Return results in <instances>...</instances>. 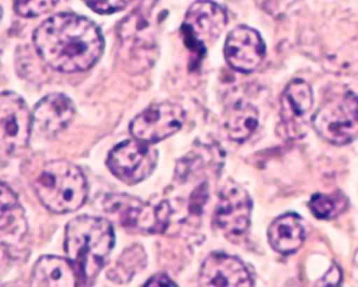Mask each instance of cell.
Returning <instances> with one entry per match:
<instances>
[{
	"instance_id": "4",
	"label": "cell",
	"mask_w": 358,
	"mask_h": 287,
	"mask_svg": "<svg viewBox=\"0 0 358 287\" xmlns=\"http://www.w3.org/2000/svg\"><path fill=\"white\" fill-rule=\"evenodd\" d=\"M312 125L328 144H351L358 138V96L348 92L324 102L313 115Z\"/></svg>"
},
{
	"instance_id": "22",
	"label": "cell",
	"mask_w": 358,
	"mask_h": 287,
	"mask_svg": "<svg viewBox=\"0 0 358 287\" xmlns=\"http://www.w3.org/2000/svg\"><path fill=\"white\" fill-rule=\"evenodd\" d=\"M85 4L99 14H113L121 11L131 0H85Z\"/></svg>"
},
{
	"instance_id": "21",
	"label": "cell",
	"mask_w": 358,
	"mask_h": 287,
	"mask_svg": "<svg viewBox=\"0 0 358 287\" xmlns=\"http://www.w3.org/2000/svg\"><path fill=\"white\" fill-rule=\"evenodd\" d=\"M59 0H14V9L22 18H38L53 10Z\"/></svg>"
},
{
	"instance_id": "7",
	"label": "cell",
	"mask_w": 358,
	"mask_h": 287,
	"mask_svg": "<svg viewBox=\"0 0 358 287\" xmlns=\"http://www.w3.org/2000/svg\"><path fill=\"white\" fill-rule=\"evenodd\" d=\"M33 129L32 115L24 100L13 92L0 97V141L8 155L24 152Z\"/></svg>"
},
{
	"instance_id": "9",
	"label": "cell",
	"mask_w": 358,
	"mask_h": 287,
	"mask_svg": "<svg viewBox=\"0 0 358 287\" xmlns=\"http://www.w3.org/2000/svg\"><path fill=\"white\" fill-rule=\"evenodd\" d=\"M252 201L248 192L234 181L224 186L220 192L215 222L226 237H241L250 226Z\"/></svg>"
},
{
	"instance_id": "5",
	"label": "cell",
	"mask_w": 358,
	"mask_h": 287,
	"mask_svg": "<svg viewBox=\"0 0 358 287\" xmlns=\"http://www.w3.org/2000/svg\"><path fill=\"white\" fill-rule=\"evenodd\" d=\"M103 204L106 213L123 227L146 234L164 230L171 213L169 203L152 206L141 199L125 194L110 195Z\"/></svg>"
},
{
	"instance_id": "19",
	"label": "cell",
	"mask_w": 358,
	"mask_h": 287,
	"mask_svg": "<svg viewBox=\"0 0 358 287\" xmlns=\"http://www.w3.org/2000/svg\"><path fill=\"white\" fill-rule=\"evenodd\" d=\"M146 253L140 245L127 248L117 262L115 267L108 272V276L117 283H127L135 274L145 267Z\"/></svg>"
},
{
	"instance_id": "11",
	"label": "cell",
	"mask_w": 358,
	"mask_h": 287,
	"mask_svg": "<svg viewBox=\"0 0 358 287\" xmlns=\"http://www.w3.org/2000/svg\"><path fill=\"white\" fill-rule=\"evenodd\" d=\"M227 24V15L223 8L209 0H198L188 9L183 29L200 49L213 43Z\"/></svg>"
},
{
	"instance_id": "1",
	"label": "cell",
	"mask_w": 358,
	"mask_h": 287,
	"mask_svg": "<svg viewBox=\"0 0 358 287\" xmlns=\"http://www.w3.org/2000/svg\"><path fill=\"white\" fill-rule=\"evenodd\" d=\"M33 41L41 59L62 73L89 70L104 49L99 28L87 18L72 13L48 18L35 31Z\"/></svg>"
},
{
	"instance_id": "15",
	"label": "cell",
	"mask_w": 358,
	"mask_h": 287,
	"mask_svg": "<svg viewBox=\"0 0 358 287\" xmlns=\"http://www.w3.org/2000/svg\"><path fill=\"white\" fill-rule=\"evenodd\" d=\"M78 272L70 259L57 255L41 257L33 268L32 286H76Z\"/></svg>"
},
{
	"instance_id": "3",
	"label": "cell",
	"mask_w": 358,
	"mask_h": 287,
	"mask_svg": "<svg viewBox=\"0 0 358 287\" xmlns=\"http://www.w3.org/2000/svg\"><path fill=\"white\" fill-rule=\"evenodd\" d=\"M32 183L41 202L56 214L77 211L89 196L85 174L66 160L45 163L35 174Z\"/></svg>"
},
{
	"instance_id": "14",
	"label": "cell",
	"mask_w": 358,
	"mask_h": 287,
	"mask_svg": "<svg viewBox=\"0 0 358 287\" xmlns=\"http://www.w3.org/2000/svg\"><path fill=\"white\" fill-rule=\"evenodd\" d=\"M0 239L3 245L15 246L20 244L27 232L28 222L24 207L20 204L15 192L6 183L1 184L0 198Z\"/></svg>"
},
{
	"instance_id": "23",
	"label": "cell",
	"mask_w": 358,
	"mask_h": 287,
	"mask_svg": "<svg viewBox=\"0 0 358 287\" xmlns=\"http://www.w3.org/2000/svg\"><path fill=\"white\" fill-rule=\"evenodd\" d=\"M341 281V272L338 266L333 265L328 272L322 276V280L317 282L318 285H329V286H335L338 285Z\"/></svg>"
},
{
	"instance_id": "17",
	"label": "cell",
	"mask_w": 358,
	"mask_h": 287,
	"mask_svg": "<svg viewBox=\"0 0 358 287\" xmlns=\"http://www.w3.org/2000/svg\"><path fill=\"white\" fill-rule=\"evenodd\" d=\"M313 106V91L311 85L303 79L291 81L282 94L280 115L287 127L295 125L311 110Z\"/></svg>"
},
{
	"instance_id": "12",
	"label": "cell",
	"mask_w": 358,
	"mask_h": 287,
	"mask_svg": "<svg viewBox=\"0 0 358 287\" xmlns=\"http://www.w3.org/2000/svg\"><path fill=\"white\" fill-rule=\"evenodd\" d=\"M199 282L203 286H253L255 281L238 258L225 253H210L201 266Z\"/></svg>"
},
{
	"instance_id": "18",
	"label": "cell",
	"mask_w": 358,
	"mask_h": 287,
	"mask_svg": "<svg viewBox=\"0 0 358 287\" xmlns=\"http://www.w3.org/2000/svg\"><path fill=\"white\" fill-rule=\"evenodd\" d=\"M259 122L257 108L244 100L232 104L224 114V127L230 139L244 142L255 133Z\"/></svg>"
},
{
	"instance_id": "8",
	"label": "cell",
	"mask_w": 358,
	"mask_h": 287,
	"mask_svg": "<svg viewBox=\"0 0 358 287\" xmlns=\"http://www.w3.org/2000/svg\"><path fill=\"white\" fill-rule=\"evenodd\" d=\"M185 112L173 102H159L148 106L131 120L129 132L148 144H158L177 133L183 127Z\"/></svg>"
},
{
	"instance_id": "10",
	"label": "cell",
	"mask_w": 358,
	"mask_h": 287,
	"mask_svg": "<svg viewBox=\"0 0 358 287\" xmlns=\"http://www.w3.org/2000/svg\"><path fill=\"white\" fill-rule=\"evenodd\" d=\"M224 53L234 70L247 74L261 66L265 59L266 47L257 31L248 27H238L228 34Z\"/></svg>"
},
{
	"instance_id": "20",
	"label": "cell",
	"mask_w": 358,
	"mask_h": 287,
	"mask_svg": "<svg viewBox=\"0 0 358 287\" xmlns=\"http://www.w3.org/2000/svg\"><path fill=\"white\" fill-rule=\"evenodd\" d=\"M308 206L317 219L331 220L338 217L348 209L349 199L339 190L329 194L317 192L311 197Z\"/></svg>"
},
{
	"instance_id": "2",
	"label": "cell",
	"mask_w": 358,
	"mask_h": 287,
	"mask_svg": "<svg viewBox=\"0 0 358 287\" xmlns=\"http://www.w3.org/2000/svg\"><path fill=\"white\" fill-rule=\"evenodd\" d=\"M114 245V228L103 218L80 216L66 225L64 249L78 272L80 284L94 282Z\"/></svg>"
},
{
	"instance_id": "13",
	"label": "cell",
	"mask_w": 358,
	"mask_h": 287,
	"mask_svg": "<svg viewBox=\"0 0 358 287\" xmlns=\"http://www.w3.org/2000/svg\"><path fill=\"white\" fill-rule=\"evenodd\" d=\"M76 108L70 98L64 94L45 96L35 106L32 114L34 131L43 137L56 135L73 120Z\"/></svg>"
},
{
	"instance_id": "6",
	"label": "cell",
	"mask_w": 358,
	"mask_h": 287,
	"mask_svg": "<svg viewBox=\"0 0 358 287\" xmlns=\"http://www.w3.org/2000/svg\"><path fill=\"white\" fill-rule=\"evenodd\" d=\"M158 162V152L142 140L129 139L110 150L108 158L110 171L129 186L139 183L152 175Z\"/></svg>"
},
{
	"instance_id": "16",
	"label": "cell",
	"mask_w": 358,
	"mask_h": 287,
	"mask_svg": "<svg viewBox=\"0 0 358 287\" xmlns=\"http://www.w3.org/2000/svg\"><path fill=\"white\" fill-rule=\"evenodd\" d=\"M268 240L276 253L292 255L301 248L305 241L301 218L294 213H287L276 218L268 228Z\"/></svg>"
},
{
	"instance_id": "24",
	"label": "cell",
	"mask_w": 358,
	"mask_h": 287,
	"mask_svg": "<svg viewBox=\"0 0 358 287\" xmlns=\"http://www.w3.org/2000/svg\"><path fill=\"white\" fill-rule=\"evenodd\" d=\"M145 286H178V284L173 279L169 278V274L161 272L150 276V280L145 283Z\"/></svg>"
}]
</instances>
